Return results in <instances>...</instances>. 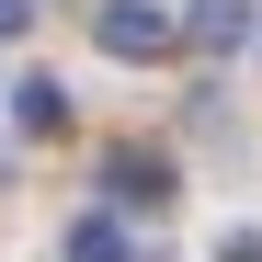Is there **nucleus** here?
<instances>
[{
    "instance_id": "1",
    "label": "nucleus",
    "mask_w": 262,
    "mask_h": 262,
    "mask_svg": "<svg viewBox=\"0 0 262 262\" xmlns=\"http://www.w3.org/2000/svg\"><path fill=\"white\" fill-rule=\"evenodd\" d=\"M92 46L125 57V69H148V57L183 46V12H160V0H103V12H92Z\"/></svg>"
},
{
    "instance_id": "2",
    "label": "nucleus",
    "mask_w": 262,
    "mask_h": 262,
    "mask_svg": "<svg viewBox=\"0 0 262 262\" xmlns=\"http://www.w3.org/2000/svg\"><path fill=\"white\" fill-rule=\"evenodd\" d=\"M103 194H114V205H171V160H160V148H114V160H103Z\"/></svg>"
},
{
    "instance_id": "3",
    "label": "nucleus",
    "mask_w": 262,
    "mask_h": 262,
    "mask_svg": "<svg viewBox=\"0 0 262 262\" xmlns=\"http://www.w3.org/2000/svg\"><path fill=\"white\" fill-rule=\"evenodd\" d=\"M239 34H251V0H194L183 12V46H205V57H228Z\"/></svg>"
},
{
    "instance_id": "4",
    "label": "nucleus",
    "mask_w": 262,
    "mask_h": 262,
    "mask_svg": "<svg viewBox=\"0 0 262 262\" xmlns=\"http://www.w3.org/2000/svg\"><path fill=\"white\" fill-rule=\"evenodd\" d=\"M12 125H23V137H57V125H69V92H57V80H12Z\"/></svg>"
},
{
    "instance_id": "5",
    "label": "nucleus",
    "mask_w": 262,
    "mask_h": 262,
    "mask_svg": "<svg viewBox=\"0 0 262 262\" xmlns=\"http://www.w3.org/2000/svg\"><path fill=\"white\" fill-rule=\"evenodd\" d=\"M69 262H137V239H125L114 216H80V228H69Z\"/></svg>"
},
{
    "instance_id": "6",
    "label": "nucleus",
    "mask_w": 262,
    "mask_h": 262,
    "mask_svg": "<svg viewBox=\"0 0 262 262\" xmlns=\"http://www.w3.org/2000/svg\"><path fill=\"white\" fill-rule=\"evenodd\" d=\"M216 262H262V228H239V239H228V251H216Z\"/></svg>"
},
{
    "instance_id": "7",
    "label": "nucleus",
    "mask_w": 262,
    "mask_h": 262,
    "mask_svg": "<svg viewBox=\"0 0 262 262\" xmlns=\"http://www.w3.org/2000/svg\"><path fill=\"white\" fill-rule=\"evenodd\" d=\"M23 12H34V0H0V34H12V23H23Z\"/></svg>"
},
{
    "instance_id": "8",
    "label": "nucleus",
    "mask_w": 262,
    "mask_h": 262,
    "mask_svg": "<svg viewBox=\"0 0 262 262\" xmlns=\"http://www.w3.org/2000/svg\"><path fill=\"white\" fill-rule=\"evenodd\" d=\"M251 46H262V34H251Z\"/></svg>"
}]
</instances>
